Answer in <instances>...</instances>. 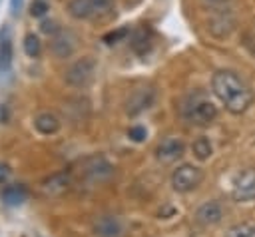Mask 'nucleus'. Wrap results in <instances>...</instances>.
Returning <instances> with one entry per match:
<instances>
[{"label": "nucleus", "instance_id": "nucleus-15", "mask_svg": "<svg viewBox=\"0 0 255 237\" xmlns=\"http://www.w3.org/2000/svg\"><path fill=\"white\" fill-rule=\"evenodd\" d=\"M34 127H36L42 135H52V133H56V131L60 129V121H58V118H56L54 114L44 112V114H40V116L34 119Z\"/></svg>", "mask_w": 255, "mask_h": 237}, {"label": "nucleus", "instance_id": "nucleus-24", "mask_svg": "<svg viewBox=\"0 0 255 237\" xmlns=\"http://www.w3.org/2000/svg\"><path fill=\"white\" fill-rule=\"evenodd\" d=\"M46 12H48V4H46L44 0H36V2H32V6H30V14H32V16L40 18V16H44Z\"/></svg>", "mask_w": 255, "mask_h": 237}, {"label": "nucleus", "instance_id": "nucleus-5", "mask_svg": "<svg viewBox=\"0 0 255 237\" xmlns=\"http://www.w3.org/2000/svg\"><path fill=\"white\" fill-rule=\"evenodd\" d=\"M201 181H203V171L193 163H181L171 173V187L179 193L193 191L195 187H199Z\"/></svg>", "mask_w": 255, "mask_h": 237}, {"label": "nucleus", "instance_id": "nucleus-16", "mask_svg": "<svg viewBox=\"0 0 255 237\" xmlns=\"http://www.w3.org/2000/svg\"><path fill=\"white\" fill-rule=\"evenodd\" d=\"M26 197H28V191H26L24 185H8V187L2 191L4 203H6V205H12V207L22 205V203L26 201Z\"/></svg>", "mask_w": 255, "mask_h": 237}, {"label": "nucleus", "instance_id": "nucleus-14", "mask_svg": "<svg viewBox=\"0 0 255 237\" xmlns=\"http://www.w3.org/2000/svg\"><path fill=\"white\" fill-rule=\"evenodd\" d=\"M70 185V173L68 171H60V173H54L50 175L46 181H44V191L50 193V195H58L62 191H66Z\"/></svg>", "mask_w": 255, "mask_h": 237}, {"label": "nucleus", "instance_id": "nucleus-29", "mask_svg": "<svg viewBox=\"0 0 255 237\" xmlns=\"http://www.w3.org/2000/svg\"><path fill=\"white\" fill-rule=\"evenodd\" d=\"M8 177V167L6 165H0V183H4Z\"/></svg>", "mask_w": 255, "mask_h": 237}, {"label": "nucleus", "instance_id": "nucleus-7", "mask_svg": "<svg viewBox=\"0 0 255 237\" xmlns=\"http://www.w3.org/2000/svg\"><path fill=\"white\" fill-rule=\"evenodd\" d=\"M82 167H84L86 179H90L92 183H102V181H106V179H110L114 175V165L102 155L88 157Z\"/></svg>", "mask_w": 255, "mask_h": 237}, {"label": "nucleus", "instance_id": "nucleus-19", "mask_svg": "<svg viewBox=\"0 0 255 237\" xmlns=\"http://www.w3.org/2000/svg\"><path fill=\"white\" fill-rule=\"evenodd\" d=\"M191 151H193V155L197 157V159H207L211 153H213V147H211V141L207 139V137H197V139H193V143H191Z\"/></svg>", "mask_w": 255, "mask_h": 237}, {"label": "nucleus", "instance_id": "nucleus-12", "mask_svg": "<svg viewBox=\"0 0 255 237\" xmlns=\"http://www.w3.org/2000/svg\"><path fill=\"white\" fill-rule=\"evenodd\" d=\"M183 151H185V145H183L181 139H177V137H167V139H163V141L157 145L155 157H157L159 161H163V163H171V161H175L177 157H181Z\"/></svg>", "mask_w": 255, "mask_h": 237}, {"label": "nucleus", "instance_id": "nucleus-20", "mask_svg": "<svg viewBox=\"0 0 255 237\" xmlns=\"http://www.w3.org/2000/svg\"><path fill=\"white\" fill-rule=\"evenodd\" d=\"M225 237H255V223H235L227 229Z\"/></svg>", "mask_w": 255, "mask_h": 237}, {"label": "nucleus", "instance_id": "nucleus-22", "mask_svg": "<svg viewBox=\"0 0 255 237\" xmlns=\"http://www.w3.org/2000/svg\"><path fill=\"white\" fill-rule=\"evenodd\" d=\"M129 34V28H118V30H114V32H110V34H106L104 36V42L106 44H116V42H120L122 38H126Z\"/></svg>", "mask_w": 255, "mask_h": 237}, {"label": "nucleus", "instance_id": "nucleus-1", "mask_svg": "<svg viewBox=\"0 0 255 237\" xmlns=\"http://www.w3.org/2000/svg\"><path fill=\"white\" fill-rule=\"evenodd\" d=\"M211 90L215 98L231 114H243L253 104L251 88L231 70H219L211 78Z\"/></svg>", "mask_w": 255, "mask_h": 237}, {"label": "nucleus", "instance_id": "nucleus-17", "mask_svg": "<svg viewBox=\"0 0 255 237\" xmlns=\"http://www.w3.org/2000/svg\"><path fill=\"white\" fill-rule=\"evenodd\" d=\"M131 48H133L135 54H145L151 48V32H149V28H141V30H137L133 34Z\"/></svg>", "mask_w": 255, "mask_h": 237}, {"label": "nucleus", "instance_id": "nucleus-8", "mask_svg": "<svg viewBox=\"0 0 255 237\" xmlns=\"http://www.w3.org/2000/svg\"><path fill=\"white\" fill-rule=\"evenodd\" d=\"M207 30L215 38H227L235 30V18L225 8H213V14L207 22Z\"/></svg>", "mask_w": 255, "mask_h": 237}, {"label": "nucleus", "instance_id": "nucleus-11", "mask_svg": "<svg viewBox=\"0 0 255 237\" xmlns=\"http://www.w3.org/2000/svg\"><path fill=\"white\" fill-rule=\"evenodd\" d=\"M94 235L96 237H122L124 225L114 215H102L94 221Z\"/></svg>", "mask_w": 255, "mask_h": 237}, {"label": "nucleus", "instance_id": "nucleus-6", "mask_svg": "<svg viewBox=\"0 0 255 237\" xmlns=\"http://www.w3.org/2000/svg\"><path fill=\"white\" fill-rule=\"evenodd\" d=\"M231 197L239 203L255 199V169L253 167L241 169L235 175L233 185H231Z\"/></svg>", "mask_w": 255, "mask_h": 237}, {"label": "nucleus", "instance_id": "nucleus-4", "mask_svg": "<svg viewBox=\"0 0 255 237\" xmlns=\"http://www.w3.org/2000/svg\"><path fill=\"white\" fill-rule=\"evenodd\" d=\"M96 78V62L90 56L76 60L64 74V80L72 88H88Z\"/></svg>", "mask_w": 255, "mask_h": 237}, {"label": "nucleus", "instance_id": "nucleus-23", "mask_svg": "<svg viewBox=\"0 0 255 237\" xmlns=\"http://www.w3.org/2000/svg\"><path fill=\"white\" fill-rule=\"evenodd\" d=\"M145 135H147V131H145V127H141V125H133V127L128 129V137L133 139V141H143Z\"/></svg>", "mask_w": 255, "mask_h": 237}, {"label": "nucleus", "instance_id": "nucleus-25", "mask_svg": "<svg viewBox=\"0 0 255 237\" xmlns=\"http://www.w3.org/2000/svg\"><path fill=\"white\" fill-rule=\"evenodd\" d=\"M40 30H42L44 34H52V36H54V34H56V32L60 30V28L56 26V22H54V20H46V22H42Z\"/></svg>", "mask_w": 255, "mask_h": 237}, {"label": "nucleus", "instance_id": "nucleus-21", "mask_svg": "<svg viewBox=\"0 0 255 237\" xmlns=\"http://www.w3.org/2000/svg\"><path fill=\"white\" fill-rule=\"evenodd\" d=\"M40 50H42L40 38L34 36V34H28V36L24 38V52H26V56L36 58V56H40Z\"/></svg>", "mask_w": 255, "mask_h": 237}, {"label": "nucleus", "instance_id": "nucleus-9", "mask_svg": "<svg viewBox=\"0 0 255 237\" xmlns=\"http://www.w3.org/2000/svg\"><path fill=\"white\" fill-rule=\"evenodd\" d=\"M221 219H223V207L219 201H205L195 211V221L201 227H213L221 223Z\"/></svg>", "mask_w": 255, "mask_h": 237}, {"label": "nucleus", "instance_id": "nucleus-13", "mask_svg": "<svg viewBox=\"0 0 255 237\" xmlns=\"http://www.w3.org/2000/svg\"><path fill=\"white\" fill-rule=\"evenodd\" d=\"M151 102H153V92L151 90H145V88L143 90H137L128 100V114L129 116H135V114L147 110L151 106Z\"/></svg>", "mask_w": 255, "mask_h": 237}, {"label": "nucleus", "instance_id": "nucleus-10", "mask_svg": "<svg viewBox=\"0 0 255 237\" xmlns=\"http://www.w3.org/2000/svg\"><path fill=\"white\" fill-rule=\"evenodd\" d=\"M50 48H52L56 58H70L74 54V50H76V36L72 32H68V30H58L52 36Z\"/></svg>", "mask_w": 255, "mask_h": 237}, {"label": "nucleus", "instance_id": "nucleus-28", "mask_svg": "<svg viewBox=\"0 0 255 237\" xmlns=\"http://www.w3.org/2000/svg\"><path fill=\"white\" fill-rule=\"evenodd\" d=\"M211 8H225V4L229 2V0H205Z\"/></svg>", "mask_w": 255, "mask_h": 237}, {"label": "nucleus", "instance_id": "nucleus-3", "mask_svg": "<svg viewBox=\"0 0 255 237\" xmlns=\"http://www.w3.org/2000/svg\"><path fill=\"white\" fill-rule=\"evenodd\" d=\"M116 10L114 0H70L68 12L76 20H104Z\"/></svg>", "mask_w": 255, "mask_h": 237}, {"label": "nucleus", "instance_id": "nucleus-18", "mask_svg": "<svg viewBox=\"0 0 255 237\" xmlns=\"http://www.w3.org/2000/svg\"><path fill=\"white\" fill-rule=\"evenodd\" d=\"M12 40L8 38V34L4 32V38L0 40V72H8L12 68Z\"/></svg>", "mask_w": 255, "mask_h": 237}, {"label": "nucleus", "instance_id": "nucleus-2", "mask_svg": "<svg viewBox=\"0 0 255 237\" xmlns=\"http://www.w3.org/2000/svg\"><path fill=\"white\" fill-rule=\"evenodd\" d=\"M183 118L191 125H209L217 118V106L203 92H193L183 102Z\"/></svg>", "mask_w": 255, "mask_h": 237}, {"label": "nucleus", "instance_id": "nucleus-26", "mask_svg": "<svg viewBox=\"0 0 255 237\" xmlns=\"http://www.w3.org/2000/svg\"><path fill=\"white\" fill-rule=\"evenodd\" d=\"M8 118H10V110H8V106H6V104H0V123H6Z\"/></svg>", "mask_w": 255, "mask_h": 237}, {"label": "nucleus", "instance_id": "nucleus-27", "mask_svg": "<svg viewBox=\"0 0 255 237\" xmlns=\"http://www.w3.org/2000/svg\"><path fill=\"white\" fill-rule=\"evenodd\" d=\"M20 8H22V0H10V10L14 16L20 12Z\"/></svg>", "mask_w": 255, "mask_h": 237}]
</instances>
